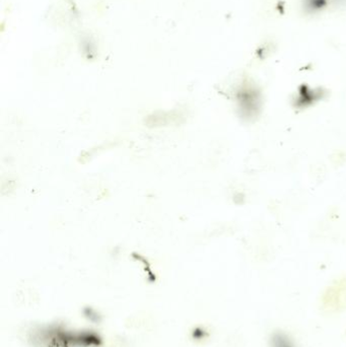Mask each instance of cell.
<instances>
[{"instance_id": "cell-1", "label": "cell", "mask_w": 346, "mask_h": 347, "mask_svg": "<svg viewBox=\"0 0 346 347\" xmlns=\"http://www.w3.org/2000/svg\"><path fill=\"white\" fill-rule=\"evenodd\" d=\"M273 347H293L290 341L283 335H275L273 338Z\"/></svg>"}]
</instances>
